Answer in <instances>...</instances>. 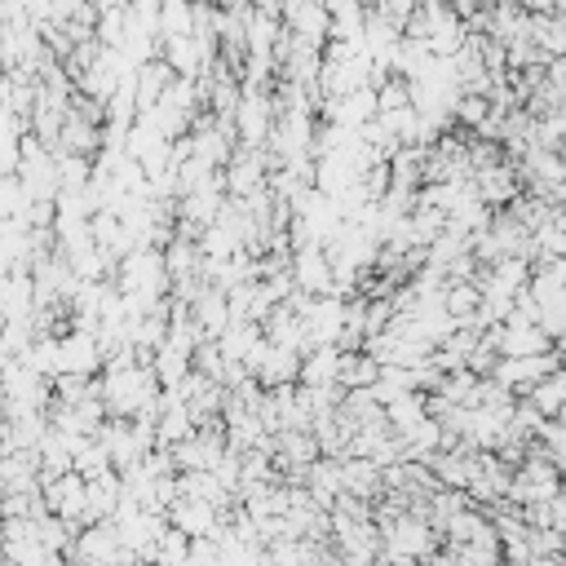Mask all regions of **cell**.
Returning a JSON list of instances; mask_svg holds the SVG:
<instances>
[{
  "instance_id": "6da1fadb",
  "label": "cell",
  "mask_w": 566,
  "mask_h": 566,
  "mask_svg": "<svg viewBox=\"0 0 566 566\" xmlns=\"http://www.w3.org/2000/svg\"><path fill=\"white\" fill-rule=\"evenodd\" d=\"M473 186H478V195L491 203V208H504L509 199H517L522 190H526V181H522V172H517V164L504 155V159H495V164H486V168H478L473 172Z\"/></svg>"
},
{
  "instance_id": "7a4b0ae2",
  "label": "cell",
  "mask_w": 566,
  "mask_h": 566,
  "mask_svg": "<svg viewBox=\"0 0 566 566\" xmlns=\"http://www.w3.org/2000/svg\"><path fill=\"white\" fill-rule=\"evenodd\" d=\"M491 111H495V102L486 97V93H460L455 97V106H451V119H455V128H482L486 119H491Z\"/></svg>"
},
{
  "instance_id": "3957f363",
  "label": "cell",
  "mask_w": 566,
  "mask_h": 566,
  "mask_svg": "<svg viewBox=\"0 0 566 566\" xmlns=\"http://www.w3.org/2000/svg\"><path fill=\"white\" fill-rule=\"evenodd\" d=\"M562 495H566V478H562Z\"/></svg>"
}]
</instances>
